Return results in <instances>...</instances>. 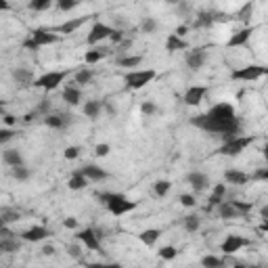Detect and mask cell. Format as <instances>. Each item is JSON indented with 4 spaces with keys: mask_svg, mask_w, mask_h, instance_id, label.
Wrapping results in <instances>:
<instances>
[{
    "mask_svg": "<svg viewBox=\"0 0 268 268\" xmlns=\"http://www.w3.org/2000/svg\"><path fill=\"white\" fill-rule=\"evenodd\" d=\"M109 151H111V147H109L107 143H101V145H96V147H95V153L98 155V157H107Z\"/></svg>",
    "mask_w": 268,
    "mask_h": 268,
    "instance_id": "c3c4849f",
    "label": "cell"
},
{
    "mask_svg": "<svg viewBox=\"0 0 268 268\" xmlns=\"http://www.w3.org/2000/svg\"><path fill=\"white\" fill-rule=\"evenodd\" d=\"M224 180H227V185H248L249 174L237 170V168H229V170L224 172Z\"/></svg>",
    "mask_w": 268,
    "mask_h": 268,
    "instance_id": "2e32d148",
    "label": "cell"
},
{
    "mask_svg": "<svg viewBox=\"0 0 268 268\" xmlns=\"http://www.w3.org/2000/svg\"><path fill=\"white\" fill-rule=\"evenodd\" d=\"M159 237H161V230H159V229H147V230H143V232L138 235V239L147 245V248H151V245L157 243Z\"/></svg>",
    "mask_w": 268,
    "mask_h": 268,
    "instance_id": "603a6c76",
    "label": "cell"
},
{
    "mask_svg": "<svg viewBox=\"0 0 268 268\" xmlns=\"http://www.w3.org/2000/svg\"><path fill=\"white\" fill-rule=\"evenodd\" d=\"M2 161L11 168H17V166H23V155H21V151H17V149H6L2 153Z\"/></svg>",
    "mask_w": 268,
    "mask_h": 268,
    "instance_id": "ffe728a7",
    "label": "cell"
},
{
    "mask_svg": "<svg viewBox=\"0 0 268 268\" xmlns=\"http://www.w3.org/2000/svg\"><path fill=\"white\" fill-rule=\"evenodd\" d=\"M63 101H65L67 105H72V107L80 105V101H82L80 88H77V86H65V88H63Z\"/></svg>",
    "mask_w": 268,
    "mask_h": 268,
    "instance_id": "d6986e66",
    "label": "cell"
},
{
    "mask_svg": "<svg viewBox=\"0 0 268 268\" xmlns=\"http://www.w3.org/2000/svg\"><path fill=\"white\" fill-rule=\"evenodd\" d=\"M77 172H80L88 182H90V180H93V182H101V180H107V178H109V174L105 172L103 168L93 166V164H90V166H84L82 170H77Z\"/></svg>",
    "mask_w": 268,
    "mask_h": 268,
    "instance_id": "5bb4252c",
    "label": "cell"
},
{
    "mask_svg": "<svg viewBox=\"0 0 268 268\" xmlns=\"http://www.w3.org/2000/svg\"><path fill=\"white\" fill-rule=\"evenodd\" d=\"M248 245V239L241 237V235H227V239L222 241L220 245V251L224 253V256H232V253H237L241 248H245Z\"/></svg>",
    "mask_w": 268,
    "mask_h": 268,
    "instance_id": "ba28073f",
    "label": "cell"
},
{
    "mask_svg": "<svg viewBox=\"0 0 268 268\" xmlns=\"http://www.w3.org/2000/svg\"><path fill=\"white\" fill-rule=\"evenodd\" d=\"M77 241L84 243V248H88V249H93V251H103L101 249V239L96 237V232L95 229H84L77 232Z\"/></svg>",
    "mask_w": 268,
    "mask_h": 268,
    "instance_id": "8fae6325",
    "label": "cell"
},
{
    "mask_svg": "<svg viewBox=\"0 0 268 268\" xmlns=\"http://www.w3.org/2000/svg\"><path fill=\"white\" fill-rule=\"evenodd\" d=\"M140 63H143V55H130V57H119L117 59V65L119 67H128L130 72H134Z\"/></svg>",
    "mask_w": 268,
    "mask_h": 268,
    "instance_id": "4316f807",
    "label": "cell"
},
{
    "mask_svg": "<svg viewBox=\"0 0 268 268\" xmlns=\"http://www.w3.org/2000/svg\"><path fill=\"white\" fill-rule=\"evenodd\" d=\"M57 6H59L61 11H65V13H67V11H74L76 6H77V2H76V0H59Z\"/></svg>",
    "mask_w": 268,
    "mask_h": 268,
    "instance_id": "7dc6e473",
    "label": "cell"
},
{
    "mask_svg": "<svg viewBox=\"0 0 268 268\" xmlns=\"http://www.w3.org/2000/svg\"><path fill=\"white\" fill-rule=\"evenodd\" d=\"M155 30H157V19H155V17H145L143 23H140V32H143V34H153Z\"/></svg>",
    "mask_w": 268,
    "mask_h": 268,
    "instance_id": "e575fe53",
    "label": "cell"
},
{
    "mask_svg": "<svg viewBox=\"0 0 268 268\" xmlns=\"http://www.w3.org/2000/svg\"><path fill=\"white\" fill-rule=\"evenodd\" d=\"M0 114L4 115V101H2V98H0Z\"/></svg>",
    "mask_w": 268,
    "mask_h": 268,
    "instance_id": "be15d7a7",
    "label": "cell"
},
{
    "mask_svg": "<svg viewBox=\"0 0 268 268\" xmlns=\"http://www.w3.org/2000/svg\"><path fill=\"white\" fill-rule=\"evenodd\" d=\"M185 34H189V25H178V27H176V34H174V36H178V38L185 40Z\"/></svg>",
    "mask_w": 268,
    "mask_h": 268,
    "instance_id": "db71d44e",
    "label": "cell"
},
{
    "mask_svg": "<svg viewBox=\"0 0 268 268\" xmlns=\"http://www.w3.org/2000/svg\"><path fill=\"white\" fill-rule=\"evenodd\" d=\"M191 124L210 134H220L224 140L241 136V119L237 117L230 103H218L206 114L191 117Z\"/></svg>",
    "mask_w": 268,
    "mask_h": 268,
    "instance_id": "6da1fadb",
    "label": "cell"
},
{
    "mask_svg": "<svg viewBox=\"0 0 268 268\" xmlns=\"http://www.w3.org/2000/svg\"><path fill=\"white\" fill-rule=\"evenodd\" d=\"M63 227L65 229H77V220L76 218H65V220H63Z\"/></svg>",
    "mask_w": 268,
    "mask_h": 268,
    "instance_id": "9f6ffc18",
    "label": "cell"
},
{
    "mask_svg": "<svg viewBox=\"0 0 268 268\" xmlns=\"http://www.w3.org/2000/svg\"><path fill=\"white\" fill-rule=\"evenodd\" d=\"M42 253H44V256H55V253H57V248H55L53 243L51 245H44V248H42Z\"/></svg>",
    "mask_w": 268,
    "mask_h": 268,
    "instance_id": "11a10c76",
    "label": "cell"
},
{
    "mask_svg": "<svg viewBox=\"0 0 268 268\" xmlns=\"http://www.w3.org/2000/svg\"><path fill=\"white\" fill-rule=\"evenodd\" d=\"M218 214L224 220H232V218H239V211L230 206V201H222L220 206H218Z\"/></svg>",
    "mask_w": 268,
    "mask_h": 268,
    "instance_id": "f546056e",
    "label": "cell"
},
{
    "mask_svg": "<svg viewBox=\"0 0 268 268\" xmlns=\"http://www.w3.org/2000/svg\"><path fill=\"white\" fill-rule=\"evenodd\" d=\"M157 256H159L161 260H174L176 256H178V249H176L174 245H166V248H161V249L157 251Z\"/></svg>",
    "mask_w": 268,
    "mask_h": 268,
    "instance_id": "d590c367",
    "label": "cell"
},
{
    "mask_svg": "<svg viewBox=\"0 0 268 268\" xmlns=\"http://www.w3.org/2000/svg\"><path fill=\"white\" fill-rule=\"evenodd\" d=\"M48 237H51V230H48L46 227H42V224H34V227L25 229L23 232H21V239H23V241H30V243H40Z\"/></svg>",
    "mask_w": 268,
    "mask_h": 268,
    "instance_id": "9c48e42d",
    "label": "cell"
},
{
    "mask_svg": "<svg viewBox=\"0 0 268 268\" xmlns=\"http://www.w3.org/2000/svg\"><path fill=\"white\" fill-rule=\"evenodd\" d=\"M103 107H105V109H107V111H109V115H115V107H114V105H111V103H107V101H103Z\"/></svg>",
    "mask_w": 268,
    "mask_h": 268,
    "instance_id": "91938a15",
    "label": "cell"
},
{
    "mask_svg": "<svg viewBox=\"0 0 268 268\" xmlns=\"http://www.w3.org/2000/svg\"><path fill=\"white\" fill-rule=\"evenodd\" d=\"M0 218L4 220V224H9V222H17L19 218H21V214H19V211H15V210H4L2 214H0Z\"/></svg>",
    "mask_w": 268,
    "mask_h": 268,
    "instance_id": "60d3db41",
    "label": "cell"
},
{
    "mask_svg": "<svg viewBox=\"0 0 268 268\" xmlns=\"http://www.w3.org/2000/svg\"><path fill=\"white\" fill-rule=\"evenodd\" d=\"M224 193H227V185H216V187H214V193H211V195L218 197V199H222Z\"/></svg>",
    "mask_w": 268,
    "mask_h": 268,
    "instance_id": "816d5d0a",
    "label": "cell"
},
{
    "mask_svg": "<svg viewBox=\"0 0 268 268\" xmlns=\"http://www.w3.org/2000/svg\"><path fill=\"white\" fill-rule=\"evenodd\" d=\"M182 227H185L187 232H197V230L201 229V218H199V216H195V214L187 216V218H185V222H182Z\"/></svg>",
    "mask_w": 268,
    "mask_h": 268,
    "instance_id": "d6a6232c",
    "label": "cell"
},
{
    "mask_svg": "<svg viewBox=\"0 0 268 268\" xmlns=\"http://www.w3.org/2000/svg\"><path fill=\"white\" fill-rule=\"evenodd\" d=\"M251 143H253V136H237V138L224 140V145L218 149V153L227 155V157H237V155H241Z\"/></svg>",
    "mask_w": 268,
    "mask_h": 268,
    "instance_id": "5b68a950",
    "label": "cell"
},
{
    "mask_svg": "<svg viewBox=\"0 0 268 268\" xmlns=\"http://www.w3.org/2000/svg\"><path fill=\"white\" fill-rule=\"evenodd\" d=\"M65 77H67L65 69H63V72H46V74H42L40 77L34 80V86L46 90V93H53V90H57L61 86Z\"/></svg>",
    "mask_w": 268,
    "mask_h": 268,
    "instance_id": "277c9868",
    "label": "cell"
},
{
    "mask_svg": "<svg viewBox=\"0 0 268 268\" xmlns=\"http://www.w3.org/2000/svg\"><path fill=\"white\" fill-rule=\"evenodd\" d=\"M13 80H15L17 84H23V86H30V84H34V72L32 69H27V67H17V69H13Z\"/></svg>",
    "mask_w": 268,
    "mask_h": 268,
    "instance_id": "e0dca14e",
    "label": "cell"
},
{
    "mask_svg": "<svg viewBox=\"0 0 268 268\" xmlns=\"http://www.w3.org/2000/svg\"><path fill=\"white\" fill-rule=\"evenodd\" d=\"M2 119H4L6 128H13V126L17 124V117H15V115H11V114H4V115H2Z\"/></svg>",
    "mask_w": 268,
    "mask_h": 268,
    "instance_id": "f5cc1de1",
    "label": "cell"
},
{
    "mask_svg": "<svg viewBox=\"0 0 268 268\" xmlns=\"http://www.w3.org/2000/svg\"><path fill=\"white\" fill-rule=\"evenodd\" d=\"M88 268H124L122 264H88Z\"/></svg>",
    "mask_w": 268,
    "mask_h": 268,
    "instance_id": "680465c9",
    "label": "cell"
},
{
    "mask_svg": "<svg viewBox=\"0 0 268 268\" xmlns=\"http://www.w3.org/2000/svg\"><path fill=\"white\" fill-rule=\"evenodd\" d=\"M107 55H109L107 48H93V51H88L84 55V63H86V65H95V63L103 61Z\"/></svg>",
    "mask_w": 268,
    "mask_h": 268,
    "instance_id": "7402d4cb",
    "label": "cell"
},
{
    "mask_svg": "<svg viewBox=\"0 0 268 268\" xmlns=\"http://www.w3.org/2000/svg\"><path fill=\"white\" fill-rule=\"evenodd\" d=\"M178 201H180V206H185V208H195V195H189V193H182L178 197Z\"/></svg>",
    "mask_w": 268,
    "mask_h": 268,
    "instance_id": "ee69618b",
    "label": "cell"
},
{
    "mask_svg": "<svg viewBox=\"0 0 268 268\" xmlns=\"http://www.w3.org/2000/svg\"><path fill=\"white\" fill-rule=\"evenodd\" d=\"M4 227H6V224H4V220H2V218H0V230H2Z\"/></svg>",
    "mask_w": 268,
    "mask_h": 268,
    "instance_id": "e7e4bbea",
    "label": "cell"
},
{
    "mask_svg": "<svg viewBox=\"0 0 268 268\" xmlns=\"http://www.w3.org/2000/svg\"><path fill=\"white\" fill-rule=\"evenodd\" d=\"M214 23V17H211V13H201L199 17H197L195 21V27H208Z\"/></svg>",
    "mask_w": 268,
    "mask_h": 268,
    "instance_id": "ab89813d",
    "label": "cell"
},
{
    "mask_svg": "<svg viewBox=\"0 0 268 268\" xmlns=\"http://www.w3.org/2000/svg\"><path fill=\"white\" fill-rule=\"evenodd\" d=\"M157 76L155 69H134V72H128L124 76V82H126V88L128 90H140L145 88L147 84H151V80Z\"/></svg>",
    "mask_w": 268,
    "mask_h": 268,
    "instance_id": "3957f363",
    "label": "cell"
},
{
    "mask_svg": "<svg viewBox=\"0 0 268 268\" xmlns=\"http://www.w3.org/2000/svg\"><path fill=\"white\" fill-rule=\"evenodd\" d=\"M93 69L90 67H82V69H77L76 76H74V82L77 84V88L84 86V84H90V80H93Z\"/></svg>",
    "mask_w": 268,
    "mask_h": 268,
    "instance_id": "f1b7e54d",
    "label": "cell"
},
{
    "mask_svg": "<svg viewBox=\"0 0 268 268\" xmlns=\"http://www.w3.org/2000/svg\"><path fill=\"white\" fill-rule=\"evenodd\" d=\"M109 40L114 42V44H119V42L124 40V32L122 30H114V32H111V36H109Z\"/></svg>",
    "mask_w": 268,
    "mask_h": 268,
    "instance_id": "f907efd6",
    "label": "cell"
},
{
    "mask_svg": "<svg viewBox=\"0 0 268 268\" xmlns=\"http://www.w3.org/2000/svg\"><path fill=\"white\" fill-rule=\"evenodd\" d=\"M166 48L170 53H176V51H185V48H189V42L187 40H182L178 36H174V34H170L166 40Z\"/></svg>",
    "mask_w": 268,
    "mask_h": 268,
    "instance_id": "d4e9b609",
    "label": "cell"
},
{
    "mask_svg": "<svg viewBox=\"0 0 268 268\" xmlns=\"http://www.w3.org/2000/svg\"><path fill=\"white\" fill-rule=\"evenodd\" d=\"M53 6V0H32L30 2V9L32 11H46Z\"/></svg>",
    "mask_w": 268,
    "mask_h": 268,
    "instance_id": "f35d334b",
    "label": "cell"
},
{
    "mask_svg": "<svg viewBox=\"0 0 268 268\" xmlns=\"http://www.w3.org/2000/svg\"><path fill=\"white\" fill-rule=\"evenodd\" d=\"M101 111H103V101H86L84 103V115L90 117V119L98 117Z\"/></svg>",
    "mask_w": 268,
    "mask_h": 268,
    "instance_id": "484cf974",
    "label": "cell"
},
{
    "mask_svg": "<svg viewBox=\"0 0 268 268\" xmlns=\"http://www.w3.org/2000/svg\"><path fill=\"white\" fill-rule=\"evenodd\" d=\"M88 21V17H77V19H69V21H65L63 25H59L57 27V32H61V34H74L77 27L80 25H84Z\"/></svg>",
    "mask_w": 268,
    "mask_h": 268,
    "instance_id": "cb8c5ba5",
    "label": "cell"
},
{
    "mask_svg": "<svg viewBox=\"0 0 268 268\" xmlns=\"http://www.w3.org/2000/svg\"><path fill=\"white\" fill-rule=\"evenodd\" d=\"M67 187L72 189V191H82V189H86V187H88V180L84 178V176H82L80 172H74V174H72V178H69V182H67Z\"/></svg>",
    "mask_w": 268,
    "mask_h": 268,
    "instance_id": "4dcf8cb0",
    "label": "cell"
},
{
    "mask_svg": "<svg viewBox=\"0 0 268 268\" xmlns=\"http://www.w3.org/2000/svg\"><path fill=\"white\" fill-rule=\"evenodd\" d=\"M201 266L203 268H227V260L218 258V256H203L201 258Z\"/></svg>",
    "mask_w": 268,
    "mask_h": 268,
    "instance_id": "1f68e13d",
    "label": "cell"
},
{
    "mask_svg": "<svg viewBox=\"0 0 268 268\" xmlns=\"http://www.w3.org/2000/svg\"><path fill=\"white\" fill-rule=\"evenodd\" d=\"M235 268H249V266H243V264H235Z\"/></svg>",
    "mask_w": 268,
    "mask_h": 268,
    "instance_id": "03108f58",
    "label": "cell"
},
{
    "mask_svg": "<svg viewBox=\"0 0 268 268\" xmlns=\"http://www.w3.org/2000/svg\"><path fill=\"white\" fill-rule=\"evenodd\" d=\"M206 59H208V53L203 48H193V51L187 53V65L191 72H199L206 65Z\"/></svg>",
    "mask_w": 268,
    "mask_h": 268,
    "instance_id": "7c38bea8",
    "label": "cell"
},
{
    "mask_svg": "<svg viewBox=\"0 0 268 268\" xmlns=\"http://www.w3.org/2000/svg\"><path fill=\"white\" fill-rule=\"evenodd\" d=\"M63 155H65V159H77V155H80V147H67Z\"/></svg>",
    "mask_w": 268,
    "mask_h": 268,
    "instance_id": "681fc988",
    "label": "cell"
},
{
    "mask_svg": "<svg viewBox=\"0 0 268 268\" xmlns=\"http://www.w3.org/2000/svg\"><path fill=\"white\" fill-rule=\"evenodd\" d=\"M15 138V130L13 128H0V145L9 143V140Z\"/></svg>",
    "mask_w": 268,
    "mask_h": 268,
    "instance_id": "b9f144b4",
    "label": "cell"
},
{
    "mask_svg": "<svg viewBox=\"0 0 268 268\" xmlns=\"http://www.w3.org/2000/svg\"><path fill=\"white\" fill-rule=\"evenodd\" d=\"M65 251H67L72 258H76V260L82 258V249H80V245H76V243H69L67 248H65Z\"/></svg>",
    "mask_w": 268,
    "mask_h": 268,
    "instance_id": "f6af8a7d",
    "label": "cell"
},
{
    "mask_svg": "<svg viewBox=\"0 0 268 268\" xmlns=\"http://www.w3.org/2000/svg\"><path fill=\"white\" fill-rule=\"evenodd\" d=\"M21 249V243L17 241L15 237H11V239H0V256L2 253H15Z\"/></svg>",
    "mask_w": 268,
    "mask_h": 268,
    "instance_id": "83f0119b",
    "label": "cell"
},
{
    "mask_svg": "<svg viewBox=\"0 0 268 268\" xmlns=\"http://www.w3.org/2000/svg\"><path fill=\"white\" fill-rule=\"evenodd\" d=\"M249 38H251V27H245V30L232 34L230 40H229V46L230 48L232 46H243V44H248V42H249Z\"/></svg>",
    "mask_w": 268,
    "mask_h": 268,
    "instance_id": "44dd1931",
    "label": "cell"
},
{
    "mask_svg": "<svg viewBox=\"0 0 268 268\" xmlns=\"http://www.w3.org/2000/svg\"><path fill=\"white\" fill-rule=\"evenodd\" d=\"M38 115H40V114H38L36 109H34V111H30V114H25V115H23V122H25V124H30V122H34V119H36Z\"/></svg>",
    "mask_w": 268,
    "mask_h": 268,
    "instance_id": "6f0895ef",
    "label": "cell"
},
{
    "mask_svg": "<svg viewBox=\"0 0 268 268\" xmlns=\"http://www.w3.org/2000/svg\"><path fill=\"white\" fill-rule=\"evenodd\" d=\"M232 80H243V82H253L258 77L266 76V67L262 65H248V67H241L237 72H232Z\"/></svg>",
    "mask_w": 268,
    "mask_h": 268,
    "instance_id": "52a82bcc",
    "label": "cell"
},
{
    "mask_svg": "<svg viewBox=\"0 0 268 268\" xmlns=\"http://www.w3.org/2000/svg\"><path fill=\"white\" fill-rule=\"evenodd\" d=\"M249 180H268V168H260V170L249 174Z\"/></svg>",
    "mask_w": 268,
    "mask_h": 268,
    "instance_id": "bcb514c9",
    "label": "cell"
},
{
    "mask_svg": "<svg viewBox=\"0 0 268 268\" xmlns=\"http://www.w3.org/2000/svg\"><path fill=\"white\" fill-rule=\"evenodd\" d=\"M140 111H143V115H153V114H157V105L153 101H145L140 105Z\"/></svg>",
    "mask_w": 268,
    "mask_h": 268,
    "instance_id": "7bdbcfd3",
    "label": "cell"
},
{
    "mask_svg": "<svg viewBox=\"0 0 268 268\" xmlns=\"http://www.w3.org/2000/svg\"><path fill=\"white\" fill-rule=\"evenodd\" d=\"M260 214H262V220L266 222V220H268V208H262V211H260Z\"/></svg>",
    "mask_w": 268,
    "mask_h": 268,
    "instance_id": "6125c7cd",
    "label": "cell"
},
{
    "mask_svg": "<svg viewBox=\"0 0 268 268\" xmlns=\"http://www.w3.org/2000/svg\"><path fill=\"white\" fill-rule=\"evenodd\" d=\"M98 199L107 206V210L114 216H124V214H128V211L136 210V201H130L128 197L122 193H98Z\"/></svg>",
    "mask_w": 268,
    "mask_h": 268,
    "instance_id": "7a4b0ae2",
    "label": "cell"
},
{
    "mask_svg": "<svg viewBox=\"0 0 268 268\" xmlns=\"http://www.w3.org/2000/svg\"><path fill=\"white\" fill-rule=\"evenodd\" d=\"M9 9H11V4L6 0H0V11H9Z\"/></svg>",
    "mask_w": 268,
    "mask_h": 268,
    "instance_id": "94428289",
    "label": "cell"
},
{
    "mask_svg": "<svg viewBox=\"0 0 268 268\" xmlns=\"http://www.w3.org/2000/svg\"><path fill=\"white\" fill-rule=\"evenodd\" d=\"M206 95H208V88L206 86H191V88H187L185 105H189V107H197V105H201V101L206 98Z\"/></svg>",
    "mask_w": 268,
    "mask_h": 268,
    "instance_id": "4fadbf2b",
    "label": "cell"
},
{
    "mask_svg": "<svg viewBox=\"0 0 268 268\" xmlns=\"http://www.w3.org/2000/svg\"><path fill=\"white\" fill-rule=\"evenodd\" d=\"M230 206L235 208L237 211H239V216H243V214H248V211H251V203L249 201H239V199H235V201H230Z\"/></svg>",
    "mask_w": 268,
    "mask_h": 268,
    "instance_id": "74e56055",
    "label": "cell"
},
{
    "mask_svg": "<svg viewBox=\"0 0 268 268\" xmlns=\"http://www.w3.org/2000/svg\"><path fill=\"white\" fill-rule=\"evenodd\" d=\"M170 189H172V182L170 180H157L153 185V193L157 195V197H166L168 193H170Z\"/></svg>",
    "mask_w": 268,
    "mask_h": 268,
    "instance_id": "836d02e7",
    "label": "cell"
},
{
    "mask_svg": "<svg viewBox=\"0 0 268 268\" xmlns=\"http://www.w3.org/2000/svg\"><path fill=\"white\" fill-rule=\"evenodd\" d=\"M187 182L193 187L195 193H203L210 187V178H208V174H203V172H191L187 176Z\"/></svg>",
    "mask_w": 268,
    "mask_h": 268,
    "instance_id": "9a60e30c",
    "label": "cell"
},
{
    "mask_svg": "<svg viewBox=\"0 0 268 268\" xmlns=\"http://www.w3.org/2000/svg\"><path fill=\"white\" fill-rule=\"evenodd\" d=\"M30 40H32L38 48H40V46H51V44H55V42H59V34H55V32H51V30H34L32 36H30Z\"/></svg>",
    "mask_w": 268,
    "mask_h": 268,
    "instance_id": "30bf717a",
    "label": "cell"
},
{
    "mask_svg": "<svg viewBox=\"0 0 268 268\" xmlns=\"http://www.w3.org/2000/svg\"><path fill=\"white\" fill-rule=\"evenodd\" d=\"M111 32H114V27L111 25L103 23V21H95L93 27H90V32H88L86 42L93 46V44H98V42H103V40H109Z\"/></svg>",
    "mask_w": 268,
    "mask_h": 268,
    "instance_id": "8992f818",
    "label": "cell"
},
{
    "mask_svg": "<svg viewBox=\"0 0 268 268\" xmlns=\"http://www.w3.org/2000/svg\"><path fill=\"white\" fill-rule=\"evenodd\" d=\"M44 124L53 130H61L69 124V119H67V115H61V114H48V115H44Z\"/></svg>",
    "mask_w": 268,
    "mask_h": 268,
    "instance_id": "ac0fdd59",
    "label": "cell"
},
{
    "mask_svg": "<svg viewBox=\"0 0 268 268\" xmlns=\"http://www.w3.org/2000/svg\"><path fill=\"white\" fill-rule=\"evenodd\" d=\"M30 176H32V172L27 170L25 166H17V168H13V178H15V180H21V182H23V180L30 178Z\"/></svg>",
    "mask_w": 268,
    "mask_h": 268,
    "instance_id": "8d00e7d4",
    "label": "cell"
}]
</instances>
